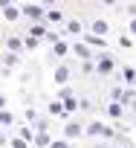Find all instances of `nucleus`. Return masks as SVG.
<instances>
[{
	"label": "nucleus",
	"instance_id": "nucleus-1",
	"mask_svg": "<svg viewBox=\"0 0 136 148\" xmlns=\"http://www.w3.org/2000/svg\"><path fill=\"white\" fill-rule=\"evenodd\" d=\"M26 15H32V18H38V15H41V9H38V6H26Z\"/></svg>",
	"mask_w": 136,
	"mask_h": 148
},
{
	"label": "nucleus",
	"instance_id": "nucleus-2",
	"mask_svg": "<svg viewBox=\"0 0 136 148\" xmlns=\"http://www.w3.org/2000/svg\"><path fill=\"white\" fill-rule=\"evenodd\" d=\"M12 148H26V142H23V139H15V142H12Z\"/></svg>",
	"mask_w": 136,
	"mask_h": 148
},
{
	"label": "nucleus",
	"instance_id": "nucleus-3",
	"mask_svg": "<svg viewBox=\"0 0 136 148\" xmlns=\"http://www.w3.org/2000/svg\"><path fill=\"white\" fill-rule=\"evenodd\" d=\"M6 122H9V116H6V113H0V125H6Z\"/></svg>",
	"mask_w": 136,
	"mask_h": 148
},
{
	"label": "nucleus",
	"instance_id": "nucleus-4",
	"mask_svg": "<svg viewBox=\"0 0 136 148\" xmlns=\"http://www.w3.org/2000/svg\"><path fill=\"white\" fill-rule=\"evenodd\" d=\"M0 105H3V96H0Z\"/></svg>",
	"mask_w": 136,
	"mask_h": 148
}]
</instances>
